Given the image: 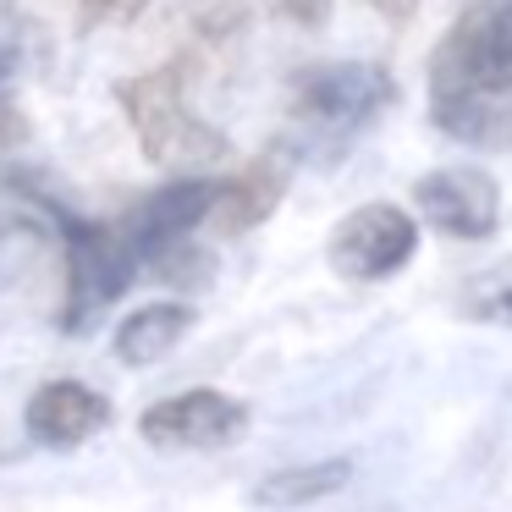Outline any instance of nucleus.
Here are the masks:
<instances>
[{"label": "nucleus", "mask_w": 512, "mask_h": 512, "mask_svg": "<svg viewBox=\"0 0 512 512\" xmlns=\"http://www.w3.org/2000/svg\"><path fill=\"white\" fill-rule=\"evenodd\" d=\"M430 122L474 149L512 144V0H479L430 56Z\"/></svg>", "instance_id": "nucleus-1"}, {"label": "nucleus", "mask_w": 512, "mask_h": 512, "mask_svg": "<svg viewBox=\"0 0 512 512\" xmlns=\"http://www.w3.org/2000/svg\"><path fill=\"white\" fill-rule=\"evenodd\" d=\"M116 105L133 122L144 160L166 171H199L226 160V138L188 105V61H166L155 72L116 83Z\"/></svg>", "instance_id": "nucleus-2"}, {"label": "nucleus", "mask_w": 512, "mask_h": 512, "mask_svg": "<svg viewBox=\"0 0 512 512\" xmlns=\"http://www.w3.org/2000/svg\"><path fill=\"white\" fill-rule=\"evenodd\" d=\"M39 210L61 226V243H67V303H61V331L78 336L89 320H100L144 265H138L133 243H127L122 226H105V221H83L72 215L67 204L45 199L39 193Z\"/></svg>", "instance_id": "nucleus-3"}, {"label": "nucleus", "mask_w": 512, "mask_h": 512, "mask_svg": "<svg viewBox=\"0 0 512 512\" xmlns=\"http://www.w3.org/2000/svg\"><path fill=\"white\" fill-rule=\"evenodd\" d=\"M391 105V72L375 61H320L292 78V127L309 144H342Z\"/></svg>", "instance_id": "nucleus-4"}, {"label": "nucleus", "mask_w": 512, "mask_h": 512, "mask_svg": "<svg viewBox=\"0 0 512 512\" xmlns=\"http://www.w3.org/2000/svg\"><path fill=\"white\" fill-rule=\"evenodd\" d=\"M419 248V221L397 204H358L336 221L331 243H325V259L342 281H386L397 276L402 265Z\"/></svg>", "instance_id": "nucleus-5"}, {"label": "nucleus", "mask_w": 512, "mask_h": 512, "mask_svg": "<svg viewBox=\"0 0 512 512\" xmlns=\"http://www.w3.org/2000/svg\"><path fill=\"white\" fill-rule=\"evenodd\" d=\"M138 435L160 452H215V446H232L248 435V402L226 397V391H177V397H160L144 408Z\"/></svg>", "instance_id": "nucleus-6"}, {"label": "nucleus", "mask_w": 512, "mask_h": 512, "mask_svg": "<svg viewBox=\"0 0 512 512\" xmlns=\"http://www.w3.org/2000/svg\"><path fill=\"white\" fill-rule=\"evenodd\" d=\"M215 188H221V182H210V177H177V182H166V188H155L149 199H138L133 210L122 215V232H127V243H133L138 265H155L160 254L188 243L193 226L210 221Z\"/></svg>", "instance_id": "nucleus-7"}, {"label": "nucleus", "mask_w": 512, "mask_h": 512, "mask_svg": "<svg viewBox=\"0 0 512 512\" xmlns=\"http://www.w3.org/2000/svg\"><path fill=\"white\" fill-rule=\"evenodd\" d=\"M413 204L419 215L446 237H463V243H479V237L496 232L501 221V193L485 171L474 166H446V171H430V177L413 182Z\"/></svg>", "instance_id": "nucleus-8"}, {"label": "nucleus", "mask_w": 512, "mask_h": 512, "mask_svg": "<svg viewBox=\"0 0 512 512\" xmlns=\"http://www.w3.org/2000/svg\"><path fill=\"white\" fill-rule=\"evenodd\" d=\"M23 424L39 446H83L89 435H100L111 424V397H100L83 380H45L28 397Z\"/></svg>", "instance_id": "nucleus-9"}, {"label": "nucleus", "mask_w": 512, "mask_h": 512, "mask_svg": "<svg viewBox=\"0 0 512 512\" xmlns=\"http://www.w3.org/2000/svg\"><path fill=\"white\" fill-rule=\"evenodd\" d=\"M281 193H287V160H281V149H270V155H254L237 177H226L221 188H215V232L221 237H237V232H254L259 221H270V210L281 204Z\"/></svg>", "instance_id": "nucleus-10"}, {"label": "nucleus", "mask_w": 512, "mask_h": 512, "mask_svg": "<svg viewBox=\"0 0 512 512\" xmlns=\"http://www.w3.org/2000/svg\"><path fill=\"white\" fill-rule=\"evenodd\" d=\"M193 303H144V309H133L122 325H116L111 347L122 364L144 369V364H160V358L171 353V347L182 342V336L193 331Z\"/></svg>", "instance_id": "nucleus-11"}, {"label": "nucleus", "mask_w": 512, "mask_h": 512, "mask_svg": "<svg viewBox=\"0 0 512 512\" xmlns=\"http://www.w3.org/2000/svg\"><path fill=\"white\" fill-rule=\"evenodd\" d=\"M347 479H353V463H347V457H325V463H287V468H276V474H265L254 485V507H270V512L314 507V501L336 496Z\"/></svg>", "instance_id": "nucleus-12"}, {"label": "nucleus", "mask_w": 512, "mask_h": 512, "mask_svg": "<svg viewBox=\"0 0 512 512\" xmlns=\"http://www.w3.org/2000/svg\"><path fill=\"white\" fill-rule=\"evenodd\" d=\"M463 314L485 325H512V265L490 270V276H474L463 292Z\"/></svg>", "instance_id": "nucleus-13"}, {"label": "nucleus", "mask_w": 512, "mask_h": 512, "mask_svg": "<svg viewBox=\"0 0 512 512\" xmlns=\"http://www.w3.org/2000/svg\"><path fill=\"white\" fill-rule=\"evenodd\" d=\"M17 67H23L17 45H6V39H0V149L23 144V133H28L23 111H17Z\"/></svg>", "instance_id": "nucleus-14"}, {"label": "nucleus", "mask_w": 512, "mask_h": 512, "mask_svg": "<svg viewBox=\"0 0 512 512\" xmlns=\"http://www.w3.org/2000/svg\"><path fill=\"white\" fill-rule=\"evenodd\" d=\"M138 12H144V0H78V17L89 28H100V23H133Z\"/></svg>", "instance_id": "nucleus-15"}, {"label": "nucleus", "mask_w": 512, "mask_h": 512, "mask_svg": "<svg viewBox=\"0 0 512 512\" xmlns=\"http://www.w3.org/2000/svg\"><path fill=\"white\" fill-rule=\"evenodd\" d=\"M281 12H287L292 23L314 28V23H325V12H331V0H281Z\"/></svg>", "instance_id": "nucleus-16"}, {"label": "nucleus", "mask_w": 512, "mask_h": 512, "mask_svg": "<svg viewBox=\"0 0 512 512\" xmlns=\"http://www.w3.org/2000/svg\"><path fill=\"white\" fill-rule=\"evenodd\" d=\"M369 6H375V12H386V17H397V23L413 12V0H369Z\"/></svg>", "instance_id": "nucleus-17"}, {"label": "nucleus", "mask_w": 512, "mask_h": 512, "mask_svg": "<svg viewBox=\"0 0 512 512\" xmlns=\"http://www.w3.org/2000/svg\"><path fill=\"white\" fill-rule=\"evenodd\" d=\"M12 237H28V226L23 221H0V248L12 243Z\"/></svg>", "instance_id": "nucleus-18"}]
</instances>
